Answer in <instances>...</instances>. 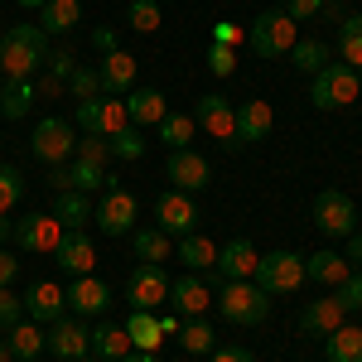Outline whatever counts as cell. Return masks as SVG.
Wrapping results in <instances>:
<instances>
[{
    "mask_svg": "<svg viewBox=\"0 0 362 362\" xmlns=\"http://www.w3.org/2000/svg\"><path fill=\"white\" fill-rule=\"evenodd\" d=\"M49 58V34L39 25H10L0 34V73L5 83H29Z\"/></svg>",
    "mask_w": 362,
    "mask_h": 362,
    "instance_id": "cell-1",
    "label": "cell"
},
{
    "mask_svg": "<svg viewBox=\"0 0 362 362\" xmlns=\"http://www.w3.org/2000/svg\"><path fill=\"white\" fill-rule=\"evenodd\" d=\"M358 92H362V73H358V68H348V63H329V68H319V73L309 78V102H314L319 112L353 107Z\"/></svg>",
    "mask_w": 362,
    "mask_h": 362,
    "instance_id": "cell-2",
    "label": "cell"
},
{
    "mask_svg": "<svg viewBox=\"0 0 362 362\" xmlns=\"http://www.w3.org/2000/svg\"><path fill=\"white\" fill-rule=\"evenodd\" d=\"M295 39H300V25L285 15V10H261L247 29V44L256 58H280L295 49Z\"/></svg>",
    "mask_w": 362,
    "mask_h": 362,
    "instance_id": "cell-3",
    "label": "cell"
},
{
    "mask_svg": "<svg viewBox=\"0 0 362 362\" xmlns=\"http://www.w3.org/2000/svg\"><path fill=\"white\" fill-rule=\"evenodd\" d=\"M251 280H256L266 295H295V290L305 285V256H300V251H266V256H256Z\"/></svg>",
    "mask_w": 362,
    "mask_h": 362,
    "instance_id": "cell-4",
    "label": "cell"
},
{
    "mask_svg": "<svg viewBox=\"0 0 362 362\" xmlns=\"http://www.w3.org/2000/svg\"><path fill=\"white\" fill-rule=\"evenodd\" d=\"M218 309H223L227 324H247V329H256V324L271 314V295H266L256 280H227L223 295H218Z\"/></svg>",
    "mask_w": 362,
    "mask_h": 362,
    "instance_id": "cell-5",
    "label": "cell"
},
{
    "mask_svg": "<svg viewBox=\"0 0 362 362\" xmlns=\"http://www.w3.org/2000/svg\"><path fill=\"white\" fill-rule=\"evenodd\" d=\"M29 150H34V160H44V165H68L73 150H78L73 121H63V116H44V121L34 126V136H29Z\"/></svg>",
    "mask_w": 362,
    "mask_h": 362,
    "instance_id": "cell-6",
    "label": "cell"
},
{
    "mask_svg": "<svg viewBox=\"0 0 362 362\" xmlns=\"http://www.w3.org/2000/svg\"><path fill=\"white\" fill-rule=\"evenodd\" d=\"M78 126H83V136H116V131H126L131 126V116H126V102L121 97H83L78 102Z\"/></svg>",
    "mask_w": 362,
    "mask_h": 362,
    "instance_id": "cell-7",
    "label": "cell"
},
{
    "mask_svg": "<svg viewBox=\"0 0 362 362\" xmlns=\"http://www.w3.org/2000/svg\"><path fill=\"white\" fill-rule=\"evenodd\" d=\"M314 227H319L324 237H353V232H358V208H353V198L343 194V189H324V194L314 198Z\"/></svg>",
    "mask_w": 362,
    "mask_h": 362,
    "instance_id": "cell-8",
    "label": "cell"
},
{
    "mask_svg": "<svg viewBox=\"0 0 362 362\" xmlns=\"http://www.w3.org/2000/svg\"><path fill=\"white\" fill-rule=\"evenodd\" d=\"M136 194H131V189H107V194H102V203H97V213H92V223L102 227V232H107V237H131V232H136Z\"/></svg>",
    "mask_w": 362,
    "mask_h": 362,
    "instance_id": "cell-9",
    "label": "cell"
},
{
    "mask_svg": "<svg viewBox=\"0 0 362 362\" xmlns=\"http://www.w3.org/2000/svg\"><path fill=\"white\" fill-rule=\"evenodd\" d=\"M169 300V276H165V266H150V261H140L136 271L126 276V305L131 309H155Z\"/></svg>",
    "mask_w": 362,
    "mask_h": 362,
    "instance_id": "cell-10",
    "label": "cell"
},
{
    "mask_svg": "<svg viewBox=\"0 0 362 362\" xmlns=\"http://www.w3.org/2000/svg\"><path fill=\"white\" fill-rule=\"evenodd\" d=\"M194 126H198V131H208L213 140H232L227 150H237V107L227 102L223 92H208V97H198Z\"/></svg>",
    "mask_w": 362,
    "mask_h": 362,
    "instance_id": "cell-11",
    "label": "cell"
},
{
    "mask_svg": "<svg viewBox=\"0 0 362 362\" xmlns=\"http://www.w3.org/2000/svg\"><path fill=\"white\" fill-rule=\"evenodd\" d=\"M155 227L169 232V237H189V232H198V203H194V194H179V189L160 194V198H155Z\"/></svg>",
    "mask_w": 362,
    "mask_h": 362,
    "instance_id": "cell-12",
    "label": "cell"
},
{
    "mask_svg": "<svg viewBox=\"0 0 362 362\" xmlns=\"http://www.w3.org/2000/svg\"><path fill=\"white\" fill-rule=\"evenodd\" d=\"M15 242L20 251H39V256H54V247L63 242V223L54 213H25L15 223Z\"/></svg>",
    "mask_w": 362,
    "mask_h": 362,
    "instance_id": "cell-13",
    "label": "cell"
},
{
    "mask_svg": "<svg viewBox=\"0 0 362 362\" xmlns=\"http://www.w3.org/2000/svg\"><path fill=\"white\" fill-rule=\"evenodd\" d=\"M165 174H169V184L179 189V194H203L208 189V179H213V169H208V160L198 155V150H169V165H165Z\"/></svg>",
    "mask_w": 362,
    "mask_h": 362,
    "instance_id": "cell-14",
    "label": "cell"
},
{
    "mask_svg": "<svg viewBox=\"0 0 362 362\" xmlns=\"http://www.w3.org/2000/svg\"><path fill=\"white\" fill-rule=\"evenodd\" d=\"M63 300H68V314H73V319H92V314H107L112 285L97 280V276H73V285L63 290Z\"/></svg>",
    "mask_w": 362,
    "mask_h": 362,
    "instance_id": "cell-15",
    "label": "cell"
},
{
    "mask_svg": "<svg viewBox=\"0 0 362 362\" xmlns=\"http://www.w3.org/2000/svg\"><path fill=\"white\" fill-rule=\"evenodd\" d=\"M54 266H63L68 276H92V266H97V247H92L87 227L63 232V242L54 247Z\"/></svg>",
    "mask_w": 362,
    "mask_h": 362,
    "instance_id": "cell-16",
    "label": "cell"
},
{
    "mask_svg": "<svg viewBox=\"0 0 362 362\" xmlns=\"http://www.w3.org/2000/svg\"><path fill=\"white\" fill-rule=\"evenodd\" d=\"M25 314L34 319V324H54V319H63V314H68L63 285H54V280H34V285L25 290Z\"/></svg>",
    "mask_w": 362,
    "mask_h": 362,
    "instance_id": "cell-17",
    "label": "cell"
},
{
    "mask_svg": "<svg viewBox=\"0 0 362 362\" xmlns=\"http://www.w3.org/2000/svg\"><path fill=\"white\" fill-rule=\"evenodd\" d=\"M44 338H49V353H54V358H63V362L87 358V348H92V343H87V329L78 324V319H68V314H63V319H54Z\"/></svg>",
    "mask_w": 362,
    "mask_h": 362,
    "instance_id": "cell-18",
    "label": "cell"
},
{
    "mask_svg": "<svg viewBox=\"0 0 362 362\" xmlns=\"http://www.w3.org/2000/svg\"><path fill=\"white\" fill-rule=\"evenodd\" d=\"M169 300H174V309H179L184 319H198L203 309L213 305V290H208V280L198 276V271H189V276L169 280Z\"/></svg>",
    "mask_w": 362,
    "mask_h": 362,
    "instance_id": "cell-19",
    "label": "cell"
},
{
    "mask_svg": "<svg viewBox=\"0 0 362 362\" xmlns=\"http://www.w3.org/2000/svg\"><path fill=\"white\" fill-rule=\"evenodd\" d=\"M256 256L261 251L251 247V237H232L227 247H218V276L223 280H251V271H256Z\"/></svg>",
    "mask_w": 362,
    "mask_h": 362,
    "instance_id": "cell-20",
    "label": "cell"
},
{
    "mask_svg": "<svg viewBox=\"0 0 362 362\" xmlns=\"http://www.w3.org/2000/svg\"><path fill=\"white\" fill-rule=\"evenodd\" d=\"M271 121H276L271 102H242V107H237V150L266 140L271 136Z\"/></svg>",
    "mask_w": 362,
    "mask_h": 362,
    "instance_id": "cell-21",
    "label": "cell"
},
{
    "mask_svg": "<svg viewBox=\"0 0 362 362\" xmlns=\"http://www.w3.org/2000/svg\"><path fill=\"white\" fill-rule=\"evenodd\" d=\"M348 314H343V305H338L334 295H324V300H309L305 309H300V329L305 334H314V338H329L343 324Z\"/></svg>",
    "mask_w": 362,
    "mask_h": 362,
    "instance_id": "cell-22",
    "label": "cell"
},
{
    "mask_svg": "<svg viewBox=\"0 0 362 362\" xmlns=\"http://www.w3.org/2000/svg\"><path fill=\"white\" fill-rule=\"evenodd\" d=\"M97 78H102V92H107V97H121V92H131V87H136V58L126 54V49H116V54L102 58Z\"/></svg>",
    "mask_w": 362,
    "mask_h": 362,
    "instance_id": "cell-23",
    "label": "cell"
},
{
    "mask_svg": "<svg viewBox=\"0 0 362 362\" xmlns=\"http://www.w3.org/2000/svg\"><path fill=\"white\" fill-rule=\"evenodd\" d=\"M49 213L63 223V232H78V227L92 223L97 208H92V198H87L83 189H63V194H54V208H49Z\"/></svg>",
    "mask_w": 362,
    "mask_h": 362,
    "instance_id": "cell-24",
    "label": "cell"
},
{
    "mask_svg": "<svg viewBox=\"0 0 362 362\" xmlns=\"http://www.w3.org/2000/svg\"><path fill=\"white\" fill-rule=\"evenodd\" d=\"M169 112L165 92H155V87H136L131 97H126V116H131V126H160Z\"/></svg>",
    "mask_w": 362,
    "mask_h": 362,
    "instance_id": "cell-25",
    "label": "cell"
},
{
    "mask_svg": "<svg viewBox=\"0 0 362 362\" xmlns=\"http://www.w3.org/2000/svg\"><path fill=\"white\" fill-rule=\"evenodd\" d=\"M5 348H10V358H15V362H34L44 348H49V338L39 334V324H34V319H29V324L20 319L15 329H5Z\"/></svg>",
    "mask_w": 362,
    "mask_h": 362,
    "instance_id": "cell-26",
    "label": "cell"
},
{
    "mask_svg": "<svg viewBox=\"0 0 362 362\" xmlns=\"http://www.w3.org/2000/svg\"><path fill=\"white\" fill-rule=\"evenodd\" d=\"M126 338H131V348H140V353H155V348L165 343L160 314H150V309H131V319H126Z\"/></svg>",
    "mask_w": 362,
    "mask_h": 362,
    "instance_id": "cell-27",
    "label": "cell"
},
{
    "mask_svg": "<svg viewBox=\"0 0 362 362\" xmlns=\"http://www.w3.org/2000/svg\"><path fill=\"white\" fill-rule=\"evenodd\" d=\"M78 20H83V0H49L39 10V29L44 34H73Z\"/></svg>",
    "mask_w": 362,
    "mask_h": 362,
    "instance_id": "cell-28",
    "label": "cell"
},
{
    "mask_svg": "<svg viewBox=\"0 0 362 362\" xmlns=\"http://www.w3.org/2000/svg\"><path fill=\"white\" fill-rule=\"evenodd\" d=\"M131 247H136V261L165 266L174 242H169V232H160V227H136V232H131Z\"/></svg>",
    "mask_w": 362,
    "mask_h": 362,
    "instance_id": "cell-29",
    "label": "cell"
},
{
    "mask_svg": "<svg viewBox=\"0 0 362 362\" xmlns=\"http://www.w3.org/2000/svg\"><path fill=\"white\" fill-rule=\"evenodd\" d=\"M87 343H92V353L107 362H121L126 353H131V338H126V324H102V329H92L87 334Z\"/></svg>",
    "mask_w": 362,
    "mask_h": 362,
    "instance_id": "cell-30",
    "label": "cell"
},
{
    "mask_svg": "<svg viewBox=\"0 0 362 362\" xmlns=\"http://www.w3.org/2000/svg\"><path fill=\"white\" fill-rule=\"evenodd\" d=\"M324 358L329 362H362V329L338 324L334 334L324 338Z\"/></svg>",
    "mask_w": 362,
    "mask_h": 362,
    "instance_id": "cell-31",
    "label": "cell"
},
{
    "mask_svg": "<svg viewBox=\"0 0 362 362\" xmlns=\"http://www.w3.org/2000/svg\"><path fill=\"white\" fill-rule=\"evenodd\" d=\"M179 348L184 353H194V358H208L213 348H218V334H213V324L198 314V319H184L179 324Z\"/></svg>",
    "mask_w": 362,
    "mask_h": 362,
    "instance_id": "cell-32",
    "label": "cell"
},
{
    "mask_svg": "<svg viewBox=\"0 0 362 362\" xmlns=\"http://www.w3.org/2000/svg\"><path fill=\"white\" fill-rule=\"evenodd\" d=\"M348 271H353V266H348L338 251H314V256H305V280H319V285H338Z\"/></svg>",
    "mask_w": 362,
    "mask_h": 362,
    "instance_id": "cell-33",
    "label": "cell"
},
{
    "mask_svg": "<svg viewBox=\"0 0 362 362\" xmlns=\"http://www.w3.org/2000/svg\"><path fill=\"white\" fill-rule=\"evenodd\" d=\"M179 261H184L189 271H213V261H218V247H213L203 232H189V237H179Z\"/></svg>",
    "mask_w": 362,
    "mask_h": 362,
    "instance_id": "cell-34",
    "label": "cell"
},
{
    "mask_svg": "<svg viewBox=\"0 0 362 362\" xmlns=\"http://www.w3.org/2000/svg\"><path fill=\"white\" fill-rule=\"evenodd\" d=\"M338 54H343L348 68H362V15L338 20Z\"/></svg>",
    "mask_w": 362,
    "mask_h": 362,
    "instance_id": "cell-35",
    "label": "cell"
},
{
    "mask_svg": "<svg viewBox=\"0 0 362 362\" xmlns=\"http://www.w3.org/2000/svg\"><path fill=\"white\" fill-rule=\"evenodd\" d=\"M34 107V83H5L0 87V116L5 121H20Z\"/></svg>",
    "mask_w": 362,
    "mask_h": 362,
    "instance_id": "cell-36",
    "label": "cell"
},
{
    "mask_svg": "<svg viewBox=\"0 0 362 362\" xmlns=\"http://www.w3.org/2000/svg\"><path fill=\"white\" fill-rule=\"evenodd\" d=\"M290 58H295L300 73H319V68H329V44H319V39H295Z\"/></svg>",
    "mask_w": 362,
    "mask_h": 362,
    "instance_id": "cell-37",
    "label": "cell"
},
{
    "mask_svg": "<svg viewBox=\"0 0 362 362\" xmlns=\"http://www.w3.org/2000/svg\"><path fill=\"white\" fill-rule=\"evenodd\" d=\"M189 140H194V116L165 112V121H160V145H169V150H184Z\"/></svg>",
    "mask_w": 362,
    "mask_h": 362,
    "instance_id": "cell-38",
    "label": "cell"
},
{
    "mask_svg": "<svg viewBox=\"0 0 362 362\" xmlns=\"http://www.w3.org/2000/svg\"><path fill=\"white\" fill-rule=\"evenodd\" d=\"M68 179H73V189H83V194L112 184V179H107V165H92V160H78V155H73V165H68Z\"/></svg>",
    "mask_w": 362,
    "mask_h": 362,
    "instance_id": "cell-39",
    "label": "cell"
},
{
    "mask_svg": "<svg viewBox=\"0 0 362 362\" xmlns=\"http://www.w3.org/2000/svg\"><path fill=\"white\" fill-rule=\"evenodd\" d=\"M126 25L136 34H155L160 29V0H131L126 5Z\"/></svg>",
    "mask_w": 362,
    "mask_h": 362,
    "instance_id": "cell-40",
    "label": "cell"
},
{
    "mask_svg": "<svg viewBox=\"0 0 362 362\" xmlns=\"http://www.w3.org/2000/svg\"><path fill=\"white\" fill-rule=\"evenodd\" d=\"M20 198H25V174L15 165H0V213H10Z\"/></svg>",
    "mask_w": 362,
    "mask_h": 362,
    "instance_id": "cell-41",
    "label": "cell"
},
{
    "mask_svg": "<svg viewBox=\"0 0 362 362\" xmlns=\"http://www.w3.org/2000/svg\"><path fill=\"white\" fill-rule=\"evenodd\" d=\"M334 300L343 305V314H358V309H362V271H348V276L338 280Z\"/></svg>",
    "mask_w": 362,
    "mask_h": 362,
    "instance_id": "cell-42",
    "label": "cell"
},
{
    "mask_svg": "<svg viewBox=\"0 0 362 362\" xmlns=\"http://www.w3.org/2000/svg\"><path fill=\"white\" fill-rule=\"evenodd\" d=\"M203 63H208L213 78H232V73H237V49H227V44H208V49H203Z\"/></svg>",
    "mask_w": 362,
    "mask_h": 362,
    "instance_id": "cell-43",
    "label": "cell"
},
{
    "mask_svg": "<svg viewBox=\"0 0 362 362\" xmlns=\"http://www.w3.org/2000/svg\"><path fill=\"white\" fill-rule=\"evenodd\" d=\"M107 140H112V160H140L145 155V140H140L136 126H126V131H116Z\"/></svg>",
    "mask_w": 362,
    "mask_h": 362,
    "instance_id": "cell-44",
    "label": "cell"
},
{
    "mask_svg": "<svg viewBox=\"0 0 362 362\" xmlns=\"http://www.w3.org/2000/svg\"><path fill=\"white\" fill-rule=\"evenodd\" d=\"M20 319H25V300H20L10 285H0V334H5V329H15Z\"/></svg>",
    "mask_w": 362,
    "mask_h": 362,
    "instance_id": "cell-45",
    "label": "cell"
},
{
    "mask_svg": "<svg viewBox=\"0 0 362 362\" xmlns=\"http://www.w3.org/2000/svg\"><path fill=\"white\" fill-rule=\"evenodd\" d=\"M73 155H78V160H92V165H107V160H112V140L107 136H83Z\"/></svg>",
    "mask_w": 362,
    "mask_h": 362,
    "instance_id": "cell-46",
    "label": "cell"
},
{
    "mask_svg": "<svg viewBox=\"0 0 362 362\" xmlns=\"http://www.w3.org/2000/svg\"><path fill=\"white\" fill-rule=\"evenodd\" d=\"M68 92L83 102V97H97L102 92V78L92 73V68H73V78H68Z\"/></svg>",
    "mask_w": 362,
    "mask_h": 362,
    "instance_id": "cell-47",
    "label": "cell"
},
{
    "mask_svg": "<svg viewBox=\"0 0 362 362\" xmlns=\"http://www.w3.org/2000/svg\"><path fill=\"white\" fill-rule=\"evenodd\" d=\"M44 63H49V78H58V83H68V78H73V68H78L68 49H49V58H44Z\"/></svg>",
    "mask_w": 362,
    "mask_h": 362,
    "instance_id": "cell-48",
    "label": "cell"
},
{
    "mask_svg": "<svg viewBox=\"0 0 362 362\" xmlns=\"http://www.w3.org/2000/svg\"><path fill=\"white\" fill-rule=\"evenodd\" d=\"M285 15H290L295 25H305V20H319V15H324V0H285Z\"/></svg>",
    "mask_w": 362,
    "mask_h": 362,
    "instance_id": "cell-49",
    "label": "cell"
},
{
    "mask_svg": "<svg viewBox=\"0 0 362 362\" xmlns=\"http://www.w3.org/2000/svg\"><path fill=\"white\" fill-rule=\"evenodd\" d=\"M242 39H247V29H242V25H232V20H218V25H213V39H208V44H227V49H237Z\"/></svg>",
    "mask_w": 362,
    "mask_h": 362,
    "instance_id": "cell-50",
    "label": "cell"
},
{
    "mask_svg": "<svg viewBox=\"0 0 362 362\" xmlns=\"http://www.w3.org/2000/svg\"><path fill=\"white\" fill-rule=\"evenodd\" d=\"M92 44H97V49H102V58H107V54H116V49H121V44H116V29H112V25L92 29Z\"/></svg>",
    "mask_w": 362,
    "mask_h": 362,
    "instance_id": "cell-51",
    "label": "cell"
},
{
    "mask_svg": "<svg viewBox=\"0 0 362 362\" xmlns=\"http://www.w3.org/2000/svg\"><path fill=\"white\" fill-rule=\"evenodd\" d=\"M208 362H256V358H251V348H213Z\"/></svg>",
    "mask_w": 362,
    "mask_h": 362,
    "instance_id": "cell-52",
    "label": "cell"
},
{
    "mask_svg": "<svg viewBox=\"0 0 362 362\" xmlns=\"http://www.w3.org/2000/svg\"><path fill=\"white\" fill-rule=\"evenodd\" d=\"M20 276V261H15V256H10V251L0 247V285H10V280Z\"/></svg>",
    "mask_w": 362,
    "mask_h": 362,
    "instance_id": "cell-53",
    "label": "cell"
},
{
    "mask_svg": "<svg viewBox=\"0 0 362 362\" xmlns=\"http://www.w3.org/2000/svg\"><path fill=\"white\" fill-rule=\"evenodd\" d=\"M343 261H348L353 271H362V232H353V237H348V256H343Z\"/></svg>",
    "mask_w": 362,
    "mask_h": 362,
    "instance_id": "cell-54",
    "label": "cell"
},
{
    "mask_svg": "<svg viewBox=\"0 0 362 362\" xmlns=\"http://www.w3.org/2000/svg\"><path fill=\"white\" fill-rule=\"evenodd\" d=\"M49 184H54L58 194H63V189H73V179H68V165H49Z\"/></svg>",
    "mask_w": 362,
    "mask_h": 362,
    "instance_id": "cell-55",
    "label": "cell"
},
{
    "mask_svg": "<svg viewBox=\"0 0 362 362\" xmlns=\"http://www.w3.org/2000/svg\"><path fill=\"white\" fill-rule=\"evenodd\" d=\"M5 242H15V223H10V213H0V247Z\"/></svg>",
    "mask_w": 362,
    "mask_h": 362,
    "instance_id": "cell-56",
    "label": "cell"
},
{
    "mask_svg": "<svg viewBox=\"0 0 362 362\" xmlns=\"http://www.w3.org/2000/svg\"><path fill=\"white\" fill-rule=\"evenodd\" d=\"M39 87H44V97H58V92H63V87H68V83H58V78H44V83H39Z\"/></svg>",
    "mask_w": 362,
    "mask_h": 362,
    "instance_id": "cell-57",
    "label": "cell"
},
{
    "mask_svg": "<svg viewBox=\"0 0 362 362\" xmlns=\"http://www.w3.org/2000/svg\"><path fill=\"white\" fill-rule=\"evenodd\" d=\"M121 362H160V358H155V353H140V348H131V353H126Z\"/></svg>",
    "mask_w": 362,
    "mask_h": 362,
    "instance_id": "cell-58",
    "label": "cell"
},
{
    "mask_svg": "<svg viewBox=\"0 0 362 362\" xmlns=\"http://www.w3.org/2000/svg\"><path fill=\"white\" fill-rule=\"evenodd\" d=\"M15 5H25V10H44L49 0H15Z\"/></svg>",
    "mask_w": 362,
    "mask_h": 362,
    "instance_id": "cell-59",
    "label": "cell"
},
{
    "mask_svg": "<svg viewBox=\"0 0 362 362\" xmlns=\"http://www.w3.org/2000/svg\"><path fill=\"white\" fill-rule=\"evenodd\" d=\"M0 362H15V358H10V348H5V338H0Z\"/></svg>",
    "mask_w": 362,
    "mask_h": 362,
    "instance_id": "cell-60",
    "label": "cell"
},
{
    "mask_svg": "<svg viewBox=\"0 0 362 362\" xmlns=\"http://www.w3.org/2000/svg\"><path fill=\"white\" fill-rule=\"evenodd\" d=\"M78 362H87V358H78ZM97 362H107V358H97Z\"/></svg>",
    "mask_w": 362,
    "mask_h": 362,
    "instance_id": "cell-61",
    "label": "cell"
},
{
    "mask_svg": "<svg viewBox=\"0 0 362 362\" xmlns=\"http://www.w3.org/2000/svg\"><path fill=\"white\" fill-rule=\"evenodd\" d=\"M160 5H165V0H160Z\"/></svg>",
    "mask_w": 362,
    "mask_h": 362,
    "instance_id": "cell-62",
    "label": "cell"
},
{
    "mask_svg": "<svg viewBox=\"0 0 362 362\" xmlns=\"http://www.w3.org/2000/svg\"><path fill=\"white\" fill-rule=\"evenodd\" d=\"M0 87H5V83H0Z\"/></svg>",
    "mask_w": 362,
    "mask_h": 362,
    "instance_id": "cell-63",
    "label": "cell"
}]
</instances>
